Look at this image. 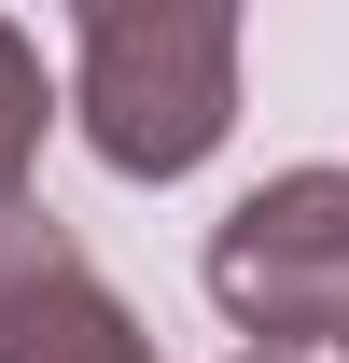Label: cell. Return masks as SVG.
I'll list each match as a JSON object with an SVG mask.
<instances>
[{"label":"cell","instance_id":"4","mask_svg":"<svg viewBox=\"0 0 349 363\" xmlns=\"http://www.w3.org/2000/svg\"><path fill=\"white\" fill-rule=\"evenodd\" d=\"M28 363H154V335L126 321L112 279H84V294H56V321L28 335Z\"/></svg>","mask_w":349,"mask_h":363},{"label":"cell","instance_id":"5","mask_svg":"<svg viewBox=\"0 0 349 363\" xmlns=\"http://www.w3.org/2000/svg\"><path fill=\"white\" fill-rule=\"evenodd\" d=\"M28 154H43V56L0 14V210H28Z\"/></svg>","mask_w":349,"mask_h":363},{"label":"cell","instance_id":"1","mask_svg":"<svg viewBox=\"0 0 349 363\" xmlns=\"http://www.w3.org/2000/svg\"><path fill=\"white\" fill-rule=\"evenodd\" d=\"M70 112L126 182L210 168V140L238 126V14L223 0H84Z\"/></svg>","mask_w":349,"mask_h":363},{"label":"cell","instance_id":"3","mask_svg":"<svg viewBox=\"0 0 349 363\" xmlns=\"http://www.w3.org/2000/svg\"><path fill=\"white\" fill-rule=\"evenodd\" d=\"M84 238L56 210H0V363H28V335L56 321V294H84Z\"/></svg>","mask_w":349,"mask_h":363},{"label":"cell","instance_id":"2","mask_svg":"<svg viewBox=\"0 0 349 363\" xmlns=\"http://www.w3.org/2000/svg\"><path fill=\"white\" fill-rule=\"evenodd\" d=\"M210 308L238 335H265L279 363L349 335V168H279L223 210L210 224Z\"/></svg>","mask_w":349,"mask_h":363},{"label":"cell","instance_id":"6","mask_svg":"<svg viewBox=\"0 0 349 363\" xmlns=\"http://www.w3.org/2000/svg\"><path fill=\"white\" fill-rule=\"evenodd\" d=\"M238 363H279V350H238Z\"/></svg>","mask_w":349,"mask_h":363}]
</instances>
